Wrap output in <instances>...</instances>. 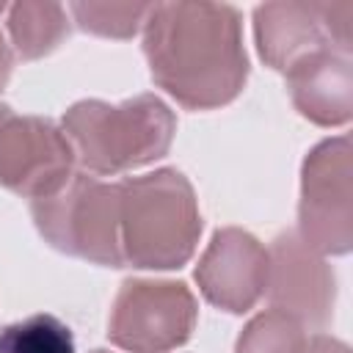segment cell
<instances>
[{"label":"cell","instance_id":"obj_1","mask_svg":"<svg viewBox=\"0 0 353 353\" xmlns=\"http://www.w3.org/2000/svg\"><path fill=\"white\" fill-rule=\"evenodd\" d=\"M143 50L152 77L188 108L223 105L245 80L240 19L229 6H152Z\"/></svg>","mask_w":353,"mask_h":353},{"label":"cell","instance_id":"obj_2","mask_svg":"<svg viewBox=\"0 0 353 353\" xmlns=\"http://www.w3.org/2000/svg\"><path fill=\"white\" fill-rule=\"evenodd\" d=\"M121 256L135 268H179L196 248L201 218L190 185L157 171L119 185Z\"/></svg>","mask_w":353,"mask_h":353},{"label":"cell","instance_id":"obj_3","mask_svg":"<svg viewBox=\"0 0 353 353\" xmlns=\"http://www.w3.org/2000/svg\"><path fill=\"white\" fill-rule=\"evenodd\" d=\"M63 127L88 171L116 174L163 157L171 143L174 116L154 97H138L119 108L91 99L74 105Z\"/></svg>","mask_w":353,"mask_h":353},{"label":"cell","instance_id":"obj_4","mask_svg":"<svg viewBox=\"0 0 353 353\" xmlns=\"http://www.w3.org/2000/svg\"><path fill=\"white\" fill-rule=\"evenodd\" d=\"M33 218L41 234L61 251L119 268V185H105L94 176L72 174L52 196L33 201Z\"/></svg>","mask_w":353,"mask_h":353},{"label":"cell","instance_id":"obj_5","mask_svg":"<svg viewBox=\"0 0 353 353\" xmlns=\"http://www.w3.org/2000/svg\"><path fill=\"white\" fill-rule=\"evenodd\" d=\"M72 179V143L39 116H17L0 105V185L14 193L44 199Z\"/></svg>","mask_w":353,"mask_h":353},{"label":"cell","instance_id":"obj_6","mask_svg":"<svg viewBox=\"0 0 353 353\" xmlns=\"http://www.w3.org/2000/svg\"><path fill=\"white\" fill-rule=\"evenodd\" d=\"M196 303L185 284L127 281L110 317V339L132 353H165L193 328Z\"/></svg>","mask_w":353,"mask_h":353},{"label":"cell","instance_id":"obj_7","mask_svg":"<svg viewBox=\"0 0 353 353\" xmlns=\"http://www.w3.org/2000/svg\"><path fill=\"white\" fill-rule=\"evenodd\" d=\"M303 243L317 251L350 248V138L320 143L303 165L301 199Z\"/></svg>","mask_w":353,"mask_h":353},{"label":"cell","instance_id":"obj_8","mask_svg":"<svg viewBox=\"0 0 353 353\" xmlns=\"http://www.w3.org/2000/svg\"><path fill=\"white\" fill-rule=\"evenodd\" d=\"M350 14L353 6H259V52L284 72L325 47L350 52Z\"/></svg>","mask_w":353,"mask_h":353},{"label":"cell","instance_id":"obj_9","mask_svg":"<svg viewBox=\"0 0 353 353\" xmlns=\"http://www.w3.org/2000/svg\"><path fill=\"white\" fill-rule=\"evenodd\" d=\"M268 254L254 237L226 229L215 234L196 279L212 303L226 312H243L268 287Z\"/></svg>","mask_w":353,"mask_h":353},{"label":"cell","instance_id":"obj_10","mask_svg":"<svg viewBox=\"0 0 353 353\" xmlns=\"http://www.w3.org/2000/svg\"><path fill=\"white\" fill-rule=\"evenodd\" d=\"M270 298L281 312H295L303 320L323 323L328 317V306L334 298V276L325 262L312 254V245L298 240L295 234H284L273 245V265H268Z\"/></svg>","mask_w":353,"mask_h":353},{"label":"cell","instance_id":"obj_11","mask_svg":"<svg viewBox=\"0 0 353 353\" xmlns=\"http://www.w3.org/2000/svg\"><path fill=\"white\" fill-rule=\"evenodd\" d=\"M290 91L303 116L320 124H342L350 119V52L317 50L287 69Z\"/></svg>","mask_w":353,"mask_h":353},{"label":"cell","instance_id":"obj_12","mask_svg":"<svg viewBox=\"0 0 353 353\" xmlns=\"http://www.w3.org/2000/svg\"><path fill=\"white\" fill-rule=\"evenodd\" d=\"M0 353H74V336L55 314H30L0 328Z\"/></svg>","mask_w":353,"mask_h":353},{"label":"cell","instance_id":"obj_13","mask_svg":"<svg viewBox=\"0 0 353 353\" xmlns=\"http://www.w3.org/2000/svg\"><path fill=\"white\" fill-rule=\"evenodd\" d=\"M58 6H41V3H28V6H14L11 8V36L17 50L25 58H36L47 50L55 47V41L63 36V17L58 19H47L55 14Z\"/></svg>","mask_w":353,"mask_h":353},{"label":"cell","instance_id":"obj_14","mask_svg":"<svg viewBox=\"0 0 353 353\" xmlns=\"http://www.w3.org/2000/svg\"><path fill=\"white\" fill-rule=\"evenodd\" d=\"M303 345L306 339L301 334V325L292 320V314L273 309L256 317L245 328L237 353H301Z\"/></svg>","mask_w":353,"mask_h":353},{"label":"cell","instance_id":"obj_15","mask_svg":"<svg viewBox=\"0 0 353 353\" xmlns=\"http://www.w3.org/2000/svg\"><path fill=\"white\" fill-rule=\"evenodd\" d=\"M301 353H347V347L336 339H328V336H314L309 345L301 347Z\"/></svg>","mask_w":353,"mask_h":353},{"label":"cell","instance_id":"obj_16","mask_svg":"<svg viewBox=\"0 0 353 353\" xmlns=\"http://www.w3.org/2000/svg\"><path fill=\"white\" fill-rule=\"evenodd\" d=\"M8 72H11V58H8L6 41H3V36H0V88L6 85V80H8Z\"/></svg>","mask_w":353,"mask_h":353},{"label":"cell","instance_id":"obj_17","mask_svg":"<svg viewBox=\"0 0 353 353\" xmlns=\"http://www.w3.org/2000/svg\"><path fill=\"white\" fill-rule=\"evenodd\" d=\"M97 353H105V350H97Z\"/></svg>","mask_w":353,"mask_h":353}]
</instances>
